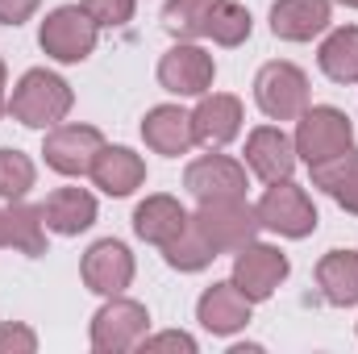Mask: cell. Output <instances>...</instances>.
<instances>
[{
    "label": "cell",
    "mask_w": 358,
    "mask_h": 354,
    "mask_svg": "<svg viewBox=\"0 0 358 354\" xmlns=\"http://www.w3.org/2000/svg\"><path fill=\"white\" fill-rule=\"evenodd\" d=\"M71 84L63 80V76H55V71H25L21 76V84L13 88L8 96V113L21 121V125H29V129H55L67 113H71Z\"/></svg>",
    "instance_id": "6da1fadb"
},
{
    "label": "cell",
    "mask_w": 358,
    "mask_h": 354,
    "mask_svg": "<svg viewBox=\"0 0 358 354\" xmlns=\"http://www.w3.org/2000/svg\"><path fill=\"white\" fill-rule=\"evenodd\" d=\"M355 142V125L342 108L334 104H317V108H304L300 113V125H296V155L317 167L325 159H338L342 150H350Z\"/></svg>",
    "instance_id": "7a4b0ae2"
},
{
    "label": "cell",
    "mask_w": 358,
    "mask_h": 354,
    "mask_svg": "<svg viewBox=\"0 0 358 354\" xmlns=\"http://www.w3.org/2000/svg\"><path fill=\"white\" fill-rule=\"evenodd\" d=\"M196 229L208 238V246L221 250H242L255 242L259 234V213L246 204V196H229V200H200L196 208Z\"/></svg>",
    "instance_id": "3957f363"
},
{
    "label": "cell",
    "mask_w": 358,
    "mask_h": 354,
    "mask_svg": "<svg viewBox=\"0 0 358 354\" xmlns=\"http://www.w3.org/2000/svg\"><path fill=\"white\" fill-rule=\"evenodd\" d=\"M96 34H100V25L88 17L84 4H63V8H55L42 21L38 42L59 63H84L92 50H96Z\"/></svg>",
    "instance_id": "277c9868"
},
{
    "label": "cell",
    "mask_w": 358,
    "mask_h": 354,
    "mask_svg": "<svg viewBox=\"0 0 358 354\" xmlns=\"http://www.w3.org/2000/svg\"><path fill=\"white\" fill-rule=\"evenodd\" d=\"M255 213H259V225H267L283 238H308L317 229V208L304 196V187H296L292 179L271 183L263 192V200L255 204Z\"/></svg>",
    "instance_id": "5b68a950"
},
{
    "label": "cell",
    "mask_w": 358,
    "mask_h": 354,
    "mask_svg": "<svg viewBox=\"0 0 358 354\" xmlns=\"http://www.w3.org/2000/svg\"><path fill=\"white\" fill-rule=\"evenodd\" d=\"M255 100L271 121H296L308 108V80L296 63H267L255 80Z\"/></svg>",
    "instance_id": "8992f818"
},
{
    "label": "cell",
    "mask_w": 358,
    "mask_h": 354,
    "mask_svg": "<svg viewBox=\"0 0 358 354\" xmlns=\"http://www.w3.org/2000/svg\"><path fill=\"white\" fill-rule=\"evenodd\" d=\"M146 325H150V313L138 304V300H108L96 317H92V351L100 354H121L134 351L142 338H146Z\"/></svg>",
    "instance_id": "52a82bcc"
},
{
    "label": "cell",
    "mask_w": 358,
    "mask_h": 354,
    "mask_svg": "<svg viewBox=\"0 0 358 354\" xmlns=\"http://www.w3.org/2000/svg\"><path fill=\"white\" fill-rule=\"evenodd\" d=\"M104 150V138L96 125H55L46 134V167H55L59 176H92L96 155Z\"/></svg>",
    "instance_id": "ba28073f"
},
{
    "label": "cell",
    "mask_w": 358,
    "mask_h": 354,
    "mask_svg": "<svg viewBox=\"0 0 358 354\" xmlns=\"http://www.w3.org/2000/svg\"><path fill=\"white\" fill-rule=\"evenodd\" d=\"M283 279H287V259H283V250L259 246V242H250V246L238 250V259H234V283L242 288V296H246L250 304L267 300Z\"/></svg>",
    "instance_id": "9c48e42d"
},
{
    "label": "cell",
    "mask_w": 358,
    "mask_h": 354,
    "mask_svg": "<svg viewBox=\"0 0 358 354\" xmlns=\"http://www.w3.org/2000/svg\"><path fill=\"white\" fill-rule=\"evenodd\" d=\"M213 76H217L213 55L192 46V42L171 46L163 55V63H159V84L167 92H176V96H204L213 88Z\"/></svg>",
    "instance_id": "30bf717a"
},
{
    "label": "cell",
    "mask_w": 358,
    "mask_h": 354,
    "mask_svg": "<svg viewBox=\"0 0 358 354\" xmlns=\"http://www.w3.org/2000/svg\"><path fill=\"white\" fill-rule=\"evenodd\" d=\"M183 187L196 200H229V196H246V167L225 159V155H204L196 163H187Z\"/></svg>",
    "instance_id": "8fae6325"
},
{
    "label": "cell",
    "mask_w": 358,
    "mask_h": 354,
    "mask_svg": "<svg viewBox=\"0 0 358 354\" xmlns=\"http://www.w3.org/2000/svg\"><path fill=\"white\" fill-rule=\"evenodd\" d=\"M84 283L100 296H121L134 283V255L125 242L104 238L84 255Z\"/></svg>",
    "instance_id": "7c38bea8"
},
{
    "label": "cell",
    "mask_w": 358,
    "mask_h": 354,
    "mask_svg": "<svg viewBox=\"0 0 358 354\" xmlns=\"http://www.w3.org/2000/svg\"><path fill=\"white\" fill-rule=\"evenodd\" d=\"M246 167L263 183L292 179V171H296V142L283 129H275V125H259L246 138Z\"/></svg>",
    "instance_id": "4fadbf2b"
},
{
    "label": "cell",
    "mask_w": 358,
    "mask_h": 354,
    "mask_svg": "<svg viewBox=\"0 0 358 354\" xmlns=\"http://www.w3.org/2000/svg\"><path fill=\"white\" fill-rule=\"evenodd\" d=\"M242 129V100L238 96H225V92H213L196 104L192 113V134L200 146L208 150H221L225 142H234Z\"/></svg>",
    "instance_id": "5bb4252c"
},
{
    "label": "cell",
    "mask_w": 358,
    "mask_h": 354,
    "mask_svg": "<svg viewBox=\"0 0 358 354\" xmlns=\"http://www.w3.org/2000/svg\"><path fill=\"white\" fill-rule=\"evenodd\" d=\"M196 317H200V325H204L208 334H238V330H246V321H250V300L242 296V288H238L234 279H229V283H213V288L200 296Z\"/></svg>",
    "instance_id": "9a60e30c"
},
{
    "label": "cell",
    "mask_w": 358,
    "mask_h": 354,
    "mask_svg": "<svg viewBox=\"0 0 358 354\" xmlns=\"http://www.w3.org/2000/svg\"><path fill=\"white\" fill-rule=\"evenodd\" d=\"M142 138H146V146L159 150V155H171V159L187 155V150L196 146L192 113H183L179 104H159V108H150L146 121H142Z\"/></svg>",
    "instance_id": "2e32d148"
},
{
    "label": "cell",
    "mask_w": 358,
    "mask_h": 354,
    "mask_svg": "<svg viewBox=\"0 0 358 354\" xmlns=\"http://www.w3.org/2000/svg\"><path fill=\"white\" fill-rule=\"evenodd\" d=\"M329 25V0H275L271 29L283 42H308Z\"/></svg>",
    "instance_id": "e0dca14e"
},
{
    "label": "cell",
    "mask_w": 358,
    "mask_h": 354,
    "mask_svg": "<svg viewBox=\"0 0 358 354\" xmlns=\"http://www.w3.org/2000/svg\"><path fill=\"white\" fill-rule=\"evenodd\" d=\"M42 221H46V229H55L63 238H76L96 221V196L84 192V187H59V192L46 196Z\"/></svg>",
    "instance_id": "ac0fdd59"
},
{
    "label": "cell",
    "mask_w": 358,
    "mask_h": 354,
    "mask_svg": "<svg viewBox=\"0 0 358 354\" xmlns=\"http://www.w3.org/2000/svg\"><path fill=\"white\" fill-rule=\"evenodd\" d=\"M92 179L108 196H129L134 187L146 183V163L129 146H104L96 155V163H92Z\"/></svg>",
    "instance_id": "d6986e66"
},
{
    "label": "cell",
    "mask_w": 358,
    "mask_h": 354,
    "mask_svg": "<svg viewBox=\"0 0 358 354\" xmlns=\"http://www.w3.org/2000/svg\"><path fill=\"white\" fill-rule=\"evenodd\" d=\"M187 221H192V217L183 213V204H179L176 196H146V200L134 208V229H138V238L150 242V246H167Z\"/></svg>",
    "instance_id": "ffe728a7"
},
{
    "label": "cell",
    "mask_w": 358,
    "mask_h": 354,
    "mask_svg": "<svg viewBox=\"0 0 358 354\" xmlns=\"http://www.w3.org/2000/svg\"><path fill=\"white\" fill-rule=\"evenodd\" d=\"M0 246H13L21 255H42L46 250V221L42 208H29L21 200H13L8 208H0Z\"/></svg>",
    "instance_id": "44dd1931"
},
{
    "label": "cell",
    "mask_w": 358,
    "mask_h": 354,
    "mask_svg": "<svg viewBox=\"0 0 358 354\" xmlns=\"http://www.w3.org/2000/svg\"><path fill=\"white\" fill-rule=\"evenodd\" d=\"M317 283H321L329 304H338V309L358 304V255L355 250H329L317 263Z\"/></svg>",
    "instance_id": "7402d4cb"
},
{
    "label": "cell",
    "mask_w": 358,
    "mask_h": 354,
    "mask_svg": "<svg viewBox=\"0 0 358 354\" xmlns=\"http://www.w3.org/2000/svg\"><path fill=\"white\" fill-rule=\"evenodd\" d=\"M317 63H321V71H325L334 84H358V25L334 29V34L321 42Z\"/></svg>",
    "instance_id": "603a6c76"
},
{
    "label": "cell",
    "mask_w": 358,
    "mask_h": 354,
    "mask_svg": "<svg viewBox=\"0 0 358 354\" xmlns=\"http://www.w3.org/2000/svg\"><path fill=\"white\" fill-rule=\"evenodd\" d=\"M163 255H167V263L176 267V271H204V267L217 259V250H213L208 238L196 229V221H187V225L179 229L176 238L163 246Z\"/></svg>",
    "instance_id": "cb8c5ba5"
},
{
    "label": "cell",
    "mask_w": 358,
    "mask_h": 354,
    "mask_svg": "<svg viewBox=\"0 0 358 354\" xmlns=\"http://www.w3.org/2000/svg\"><path fill=\"white\" fill-rule=\"evenodd\" d=\"M221 0H167L163 8V25L176 34V38H200L208 34V17Z\"/></svg>",
    "instance_id": "d4e9b609"
},
{
    "label": "cell",
    "mask_w": 358,
    "mask_h": 354,
    "mask_svg": "<svg viewBox=\"0 0 358 354\" xmlns=\"http://www.w3.org/2000/svg\"><path fill=\"white\" fill-rule=\"evenodd\" d=\"M208 38L221 42V46H242L250 38V13L234 0H221L208 17Z\"/></svg>",
    "instance_id": "484cf974"
},
{
    "label": "cell",
    "mask_w": 358,
    "mask_h": 354,
    "mask_svg": "<svg viewBox=\"0 0 358 354\" xmlns=\"http://www.w3.org/2000/svg\"><path fill=\"white\" fill-rule=\"evenodd\" d=\"M34 187V163L21 150H0V196L4 200H21Z\"/></svg>",
    "instance_id": "4316f807"
},
{
    "label": "cell",
    "mask_w": 358,
    "mask_h": 354,
    "mask_svg": "<svg viewBox=\"0 0 358 354\" xmlns=\"http://www.w3.org/2000/svg\"><path fill=\"white\" fill-rule=\"evenodd\" d=\"M84 8L100 29H117L134 17V0H84Z\"/></svg>",
    "instance_id": "83f0119b"
},
{
    "label": "cell",
    "mask_w": 358,
    "mask_h": 354,
    "mask_svg": "<svg viewBox=\"0 0 358 354\" xmlns=\"http://www.w3.org/2000/svg\"><path fill=\"white\" fill-rule=\"evenodd\" d=\"M0 351L4 354H34L38 351V334L29 325H0Z\"/></svg>",
    "instance_id": "f1b7e54d"
},
{
    "label": "cell",
    "mask_w": 358,
    "mask_h": 354,
    "mask_svg": "<svg viewBox=\"0 0 358 354\" xmlns=\"http://www.w3.org/2000/svg\"><path fill=\"white\" fill-rule=\"evenodd\" d=\"M146 354L155 351H183V354H196V338L192 334H179V330H171V334H155V338H142L138 342Z\"/></svg>",
    "instance_id": "f546056e"
},
{
    "label": "cell",
    "mask_w": 358,
    "mask_h": 354,
    "mask_svg": "<svg viewBox=\"0 0 358 354\" xmlns=\"http://www.w3.org/2000/svg\"><path fill=\"white\" fill-rule=\"evenodd\" d=\"M38 4L42 0H0V21L4 25H21V21H29L38 13Z\"/></svg>",
    "instance_id": "4dcf8cb0"
},
{
    "label": "cell",
    "mask_w": 358,
    "mask_h": 354,
    "mask_svg": "<svg viewBox=\"0 0 358 354\" xmlns=\"http://www.w3.org/2000/svg\"><path fill=\"white\" fill-rule=\"evenodd\" d=\"M334 200H338L346 213H355V217H358V179H350L346 187H338V192H334Z\"/></svg>",
    "instance_id": "1f68e13d"
},
{
    "label": "cell",
    "mask_w": 358,
    "mask_h": 354,
    "mask_svg": "<svg viewBox=\"0 0 358 354\" xmlns=\"http://www.w3.org/2000/svg\"><path fill=\"white\" fill-rule=\"evenodd\" d=\"M8 104H4V63H0V113H4Z\"/></svg>",
    "instance_id": "d6a6232c"
},
{
    "label": "cell",
    "mask_w": 358,
    "mask_h": 354,
    "mask_svg": "<svg viewBox=\"0 0 358 354\" xmlns=\"http://www.w3.org/2000/svg\"><path fill=\"white\" fill-rule=\"evenodd\" d=\"M338 4H350V8H358V0H338Z\"/></svg>",
    "instance_id": "836d02e7"
}]
</instances>
